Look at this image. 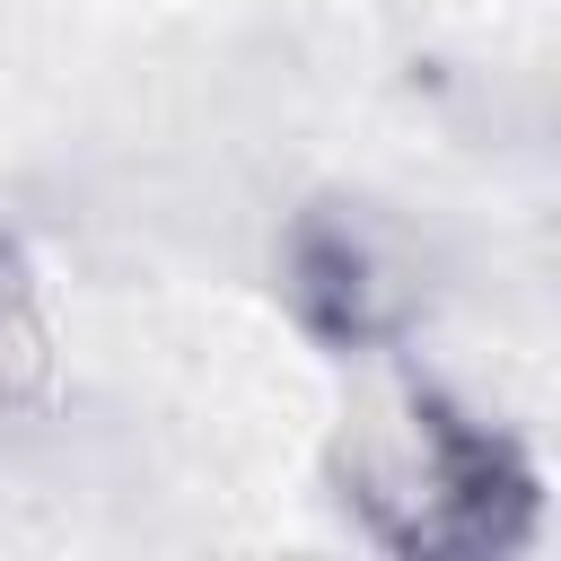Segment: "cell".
Masks as SVG:
<instances>
[{
  "label": "cell",
  "mask_w": 561,
  "mask_h": 561,
  "mask_svg": "<svg viewBox=\"0 0 561 561\" xmlns=\"http://www.w3.org/2000/svg\"><path fill=\"white\" fill-rule=\"evenodd\" d=\"M333 500L377 552L403 561H482L535 543L543 526L535 456L438 386H394L351 412L333 438Z\"/></svg>",
  "instance_id": "1"
},
{
  "label": "cell",
  "mask_w": 561,
  "mask_h": 561,
  "mask_svg": "<svg viewBox=\"0 0 561 561\" xmlns=\"http://www.w3.org/2000/svg\"><path fill=\"white\" fill-rule=\"evenodd\" d=\"M280 298L298 316L307 342H324L333 359H368L412 324V289L386 254V237L351 210V202H307L280 237Z\"/></svg>",
  "instance_id": "2"
},
{
  "label": "cell",
  "mask_w": 561,
  "mask_h": 561,
  "mask_svg": "<svg viewBox=\"0 0 561 561\" xmlns=\"http://www.w3.org/2000/svg\"><path fill=\"white\" fill-rule=\"evenodd\" d=\"M53 394V324H44V289L35 263L18 245V228L0 219V421Z\"/></svg>",
  "instance_id": "3"
}]
</instances>
